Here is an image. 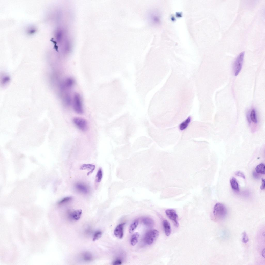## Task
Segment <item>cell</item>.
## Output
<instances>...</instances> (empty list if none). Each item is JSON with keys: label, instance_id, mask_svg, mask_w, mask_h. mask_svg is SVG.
Returning <instances> with one entry per match:
<instances>
[{"label": "cell", "instance_id": "obj_14", "mask_svg": "<svg viewBox=\"0 0 265 265\" xmlns=\"http://www.w3.org/2000/svg\"><path fill=\"white\" fill-rule=\"evenodd\" d=\"M143 223L146 226L149 227H152L154 224V222L151 218L146 217L142 219Z\"/></svg>", "mask_w": 265, "mask_h": 265}, {"label": "cell", "instance_id": "obj_12", "mask_svg": "<svg viewBox=\"0 0 265 265\" xmlns=\"http://www.w3.org/2000/svg\"><path fill=\"white\" fill-rule=\"evenodd\" d=\"M191 121V117L190 116L188 117L180 124L179 126L180 129L182 131L186 129L190 123Z\"/></svg>", "mask_w": 265, "mask_h": 265}, {"label": "cell", "instance_id": "obj_2", "mask_svg": "<svg viewBox=\"0 0 265 265\" xmlns=\"http://www.w3.org/2000/svg\"><path fill=\"white\" fill-rule=\"evenodd\" d=\"M73 107L74 110L77 113L82 114L83 113L82 99L80 95L75 93L72 99Z\"/></svg>", "mask_w": 265, "mask_h": 265}, {"label": "cell", "instance_id": "obj_8", "mask_svg": "<svg viewBox=\"0 0 265 265\" xmlns=\"http://www.w3.org/2000/svg\"><path fill=\"white\" fill-rule=\"evenodd\" d=\"M75 187L78 191L83 194H87L89 192L88 187L83 183H77L75 185Z\"/></svg>", "mask_w": 265, "mask_h": 265}, {"label": "cell", "instance_id": "obj_13", "mask_svg": "<svg viewBox=\"0 0 265 265\" xmlns=\"http://www.w3.org/2000/svg\"><path fill=\"white\" fill-rule=\"evenodd\" d=\"M230 181L232 188L234 190L239 191V185L236 179L235 178L232 177L230 179Z\"/></svg>", "mask_w": 265, "mask_h": 265}, {"label": "cell", "instance_id": "obj_4", "mask_svg": "<svg viewBox=\"0 0 265 265\" xmlns=\"http://www.w3.org/2000/svg\"><path fill=\"white\" fill-rule=\"evenodd\" d=\"M244 52L240 53L237 57L234 63V70L235 76H237L240 71L242 67Z\"/></svg>", "mask_w": 265, "mask_h": 265}, {"label": "cell", "instance_id": "obj_3", "mask_svg": "<svg viewBox=\"0 0 265 265\" xmlns=\"http://www.w3.org/2000/svg\"><path fill=\"white\" fill-rule=\"evenodd\" d=\"M159 235V231L155 229H152L148 231L144 237V241L147 244L150 245L153 243Z\"/></svg>", "mask_w": 265, "mask_h": 265}, {"label": "cell", "instance_id": "obj_25", "mask_svg": "<svg viewBox=\"0 0 265 265\" xmlns=\"http://www.w3.org/2000/svg\"><path fill=\"white\" fill-rule=\"evenodd\" d=\"M122 263V261L120 259H117L114 261L113 262V264L114 265L121 264Z\"/></svg>", "mask_w": 265, "mask_h": 265}, {"label": "cell", "instance_id": "obj_27", "mask_svg": "<svg viewBox=\"0 0 265 265\" xmlns=\"http://www.w3.org/2000/svg\"><path fill=\"white\" fill-rule=\"evenodd\" d=\"M257 175V174L255 172H254L253 173V175L255 178H257V177H258V175Z\"/></svg>", "mask_w": 265, "mask_h": 265}, {"label": "cell", "instance_id": "obj_10", "mask_svg": "<svg viewBox=\"0 0 265 265\" xmlns=\"http://www.w3.org/2000/svg\"><path fill=\"white\" fill-rule=\"evenodd\" d=\"M163 225L166 235L169 236L171 232V229L169 223L166 220H164L163 222Z\"/></svg>", "mask_w": 265, "mask_h": 265}, {"label": "cell", "instance_id": "obj_5", "mask_svg": "<svg viewBox=\"0 0 265 265\" xmlns=\"http://www.w3.org/2000/svg\"><path fill=\"white\" fill-rule=\"evenodd\" d=\"M73 122L75 124L80 130L83 131L87 130L88 129V123L85 119L79 117L74 118Z\"/></svg>", "mask_w": 265, "mask_h": 265}, {"label": "cell", "instance_id": "obj_23", "mask_svg": "<svg viewBox=\"0 0 265 265\" xmlns=\"http://www.w3.org/2000/svg\"><path fill=\"white\" fill-rule=\"evenodd\" d=\"M242 234L243 238L242 239V242L243 243H246L249 241L248 238L245 232H243L242 233Z\"/></svg>", "mask_w": 265, "mask_h": 265}, {"label": "cell", "instance_id": "obj_17", "mask_svg": "<svg viewBox=\"0 0 265 265\" xmlns=\"http://www.w3.org/2000/svg\"><path fill=\"white\" fill-rule=\"evenodd\" d=\"M138 224V221L137 220L134 221L131 224L129 228V231L130 233H132L137 227Z\"/></svg>", "mask_w": 265, "mask_h": 265}, {"label": "cell", "instance_id": "obj_11", "mask_svg": "<svg viewBox=\"0 0 265 265\" xmlns=\"http://www.w3.org/2000/svg\"><path fill=\"white\" fill-rule=\"evenodd\" d=\"M82 213L81 209L77 210L74 211L71 214L72 218L75 220H78L80 218Z\"/></svg>", "mask_w": 265, "mask_h": 265}, {"label": "cell", "instance_id": "obj_21", "mask_svg": "<svg viewBox=\"0 0 265 265\" xmlns=\"http://www.w3.org/2000/svg\"><path fill=\"white\" fill-rule=\"evenodd\" d=\"M250 118L252 121L255 123H257V120L256 117V113L254 109H252L250 114Z\"/></svg>", "mask_w": 265, "mask_h": 265}, {"label": "cell", "instance_id": "obj_20", "mask_svg": "<svg viewBox=\"0 0 265 265\" xmlns=\"http://www.w3.org/2000/svg\"><path fill=\"white\" fill-rule=\"evenodd\" d=\"M72 199V197L71 196L67 197H64L59 202V204H62L67 203L70 202Z\"/></svg>", "mask_w": 265, "mask_h": 265}, {"label": "cell", "instance_id": "obj_24", "mask_svg": "<svg viewBox=\"0 0 265 265\" xmlns=\"http://www.w3.org/2000/svg\"><path fill=\"white\" fill-rule=\"evenodd\" d=\"M235 175L237 176L242 177L244 179L245 178V176L244 173L241 171L236 172L235 173Z\"/></svg>", "mask_w": 265, "mask_h": 265}, {"label": "cell", "instance_id": "obj_7", "mask_svg": "<svg viewBox=\"0 0 265 265\" xmlns=\"http://www.w3.org/2000/svg\"><path fill=\"white\" fill-rule=\"evenodd\" d=\"M125 223H122L118 225L114 231V235L120 239L123 238L124 235V228Z\"/></svg>", "mask_w": 265, "mask_h": 265}, {"label": "cell", "instance_id": "obj_6", "mask_svg": "<svg viewBox=\"0 0 265 265\" xmlns=\"http://www.w3.org/2000/svg\"><path fill=\"white\" fill-rule=\"evenodd\" d=\"M165 213L168 218L174 222L175 226L178 227L179 226L177 221L178 216L175 211L172 209H168L166 210Z\"/></svg>", "mask_w": 265, "mask_h": 265}, {"label": "cell", "instance_id": "obj_16", "mask_svg": "<svg viewBox=\"0 0 265 265\" xmlns=\"http://www.w3.org/2000/svg\"><path fill=\"white\" fill-rule=\"evenodd\" d=\"M265 165L262 163H261L256 167L255 170L257 173L262 174H265Z\"/></svg>", "mask_w": 265, "mask_h": 265}, {"label": "cell", "instance_id": "obj_18", "mask_svg": "<svg viewBox=\"0 0 265 265\" xmlns=\"http://www.w3.org/2000/svg\"><path fill=\"white\" fill-rule=\"evenodd\" d=\"M103 176V172L101 168H99L98 171L96 176V181L97 182H100L101 181Z\"/></svg>", "mask_w": 265, "mask_h": 265}, {"label": "cell", "instance_id": "obj_26", "mask_svg": "<svg viewBox=\"0 0 265 265\" xmlns=\"http://www.w3.org/2000/svg\"><path fill=\"white\" fill-rule=\"evenodd\" d=\"M260 188L261 190L264 189L265 188V180L263 178L262 179V184Z\"/></svg>", "mask_w": 265, "mask_h": 265}, {"label": "cell", "instance_id": "obj_22", "mask_svg": "<svg viewBox=\"0 0 265 265\" xmlns=\"http://www.w3.org/2000/svg\"><path fill=\"white\" fill-rule=\"evenodd\" d=\"M102 235V232L101 231H96L94 235L93 240L94 241L98 240L101 238Z\"/></svg>", "mask_w": 265, "mask_h": 265}, {"label": "cell", "instance_id": "obj_9", "mask_svg": "<svg viewBox=\"0 0 265 265\" xmlns=\"http://www.w3.org/2000/svg\"><path fill=\"white\" fill-rule=\"evenodd\" d=\"M95 168V165L91 164H84L80 167V169L82 170H87L90 171L88 173L87 175L92 173Z\"/></svg>", "mask_w": 265, "mask_h": 265}, {"label": "cell", "instance_id": "obj_19", "mask_svg": "<svg viewBox=\"0 0 265 265\" xmlns=\"http://www.w3.org/2000/svg\"><path fill=\"white\" fill-rule=\"evenodd\" d=\"M83 258L84 260L86 261H90L92 259V255L89 253L86 252L83 255Z\"/></svg>", "mask_w": 265, "mask_h": 265}, {"label": "cell", "instance_id": "obj_1", "mask_svg": "<svg viewBox=\"0 0 265 265\" xmlns=\"http://www.w3.org/2000/svg\"><path fill=\"white\" fill-rule=\"evenodd\" d=\"M227 213L225 207L222 204L218 203L214 207L213 214L216 220L222 219L225 217Z\"/></svg>", "mask_w": 265, "mask_h": 265}, {"label": "cell", "instance_id": "obj_28", "mask_svg": "<svg viewBox=\"0 0 265 265\" xmlns=\"http://www.w3.org/2000/svg\"><path fill=\"white\" fill-rule=\"evenodd\" d=\"M262 255L263 257H264L265 256V249H264L262 251Z\"/></svg>", "mask_w": 265, "mask_h": 265}, {"label": "cell", "instance_id": "obj_15", "mask_svg": "<svg viewBox=\"0 0 265 265\" xmlns=\"http://www.w3.org/2000/svg\"><path fill=\"white\" fill-rule=\"evenodd\" d=\"M139 237V234L138 232H135L133 234L130 240L131 245L134 246L137 243Z\"/></svg>", "mask_w": 265, "mask_h": 265}]
</instances>
